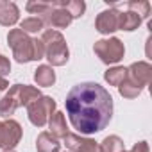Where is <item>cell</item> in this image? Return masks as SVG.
Here are the masks:
<instances>
[{
	"label": "cell",
	"mask_w": 152,
	"mask_h": 152,
	"mask_svg": "<svg viewBox=\"0 0 152 152\" xmlns=\"http://www.w3.org/2000/svg\"><path fill=\"white\" fill-rule=\"evenodd\" d=\"M18 18H20V11L15 2H7V0L0 2V25L11 27L18 22Z\"/></svg>",
	"instance_id": "7c38bea8"
},
{
	"label": "cell",
	"mask_w": 152,
	"mask_h": 152,
	"mask_svg": "<svg viewBox=\"0 0 152 152\" xmlns=\"http://www.w3.org/2000/svg\"><path fill=\"white\" fill-rule=\"evenodd\" d=\"M93 52L104 64H116L124 59L125 47L118 38H107V39L95 41Z\"/></svg>",
	"instance_id": "5b68a950"
},
{
	"label": "cell",
	"mask_w": 152,
	"mask_h": 152,
	"mask_svg": "<svg viewBox=\"0 0 152 152\" xmlns=\"http://www.w3.org/2000/svg\"><path fill=\"white\" fill-rule=\"evenodd\" d=\"M36 148H38V152H59L61 143L50 132H39L38 140H36Z\"/></svg>",
	"instance_id": "5bb4252c"
},
{
	"label": "cell",
	"mask_w": 152,
	"mask_h": 152,
	"mask_svg": "<svg viewBox=\"0 0 152 152\" xmlns=\"http://www.w3.org/2000/svg\"><path fill=\"white\" fill-rule=\"evenodd\" d=\"M63 140H64L66 148H70L72 152H100L99 143L95 140H91V138H83L79 134L68 132Z\"/></svg>",
	"instance_id": "30bf717a"
},
{
	"label": "cell",
	"mask_w": 152,
	"mask_h": 152,
	"mask_svg": "<svg viewBox=\"0 0 152 152\" xmlns=\"http://www.w3.org/2000/svg\"><path fill=\"white\" fill-rule=\"evenodd\" d=\"M124 152H148V143L147 141H138L131 150H124Z\"/></svg>",
	"instance_id": "d4e9b609"
},
{
	"label": "cell",
	"mask_w": 152,
	"mask_h": 152,
	"mask_svg": "<svg viewBox=\"0 0 152 152\" xmlns=\"http://www.w3.org/2000/svg\"><path fill=\"white\" fill-rule=\"evenodd\" d=\"M118 13L120 11L116 7L102 11L95 20V29L100 34H113L115 31H118Z\"/></svg>",
	"instance_id": "8fae6325"
},
{
	"label": "cell",
	"mask_w": 152,
	"mask_h": 152,
	"mask_svg": "<svg viewBox=\"0 0 152 152\" xmlns=\"http://www.w3.org/2000/svg\"><path fill=\"white\" fill-rule=\"evenodd\" d=\"M127 79L131 83H134L138 88H145L150 79H152V66L147 63V61H138V63H132L129 68H127Z\"/></svg>",
	"instance_id": "9c48e42d"
},
{
	"label": "cell",
	"mask_w": 152,
	"mask_h": 152,
	"mask_svg": "<svg viewBox=\"0 0 152 152\" xmlns=\"http://www.w3.org/2000/svg\"><path fill=\"white\" fill-rule=\"evenodd\" d=\"M45 25H50L54 29H66L70 23H72V16L70 13L61 6V2H50V7L48 11L39 18Z\"/></svg>",
	"instance_id": "ba28073f"
},
{
	"label": "cell",
	"mask_w": 152,
	"mask_h": 152,
	"mask_svg": "<svg viewBox=\"0 0 152 152\" xmlns=\"http://www.w3.org/2000/svg\"><path fill=\"white\" fill-rule=\"evenodd\" d=\"M41 43L45 48V57L52 66H63L68 63V57H70L68 45L64 36L59 31H54V29L45 31L41 36Z\"/></svg>",
	"instance_id": "3957f363"
},
{
	"label": "cell",
	"mask_w": 152,
	"mask_h": 152,
	"mask_svg": "<svg viewBox=\"0 0 152 152\" xmlns=\"http://www.w3.org/2000/svg\"><path fill=\"white\" fill-rule=\"evenodd\" d=\"M56 111V100L52 97H39L36 99L34 102H31L27 106V115H29V120L32 125L36 127H43L48 124L50 116L54 115Z\"/></svg>",
	"instance_id": "8992f818"
},
{
	"label": "cell",
	"mask_w": 152,
	"mask_h": 152,
	"mask_svg": "<svg viewBox=\"0 0 152 152\" xmlns=\"http://www.w3.org/2000/svg\"><path fill=\"white\" fill-rule=\"evenodd\" d=\"M34 81H36L38 86H43V88L52 86V84L56 83V73H54L52 66H48V64L38 66V70H36V73H34Z\"/></svg>",
	"instance_id": "2e32d148"
},
{
	"label": "cell",
	"mask_w": 152,
	"mask_h": 152,
	"mask_svg": "<svg viewBox=\"0 0 152 152\" xmlns=\"http://www.w3.org/2000/svg\"><path fill=\"white\" fill-rule=\"evenodd\" d=\"M118 91H120V95L124 97V99H136V97H140L141 95V88H138L134 83H131L127 77H125V81L118 86Z\"/></svg>",
	"instance_id": "44dd1931"
},
{
	"label": "cell",
	"mask_w": 152,
	"mask_h": 152,
	"mask_svg": "<svg viewBox=\"0 0 152 152\" xmlns=\"http://www.w3.org/2000/svg\"><path fill=\"white\" fill-rule=\"evenodd\" d=\"M50 7V2H29L27 4V11L32 15H38V18H41Z\"/></svg>",
	"instance_id": "603a6c76"
},
{
	"label": "cell",
	"mask_w": 152,
	"mask_h": 152,
	"mask_svg": "<svg viewBox=\"0 0 152 152\" xmlns=\"http://www.w3.org/2000/svg\"><path fill=\"white\" fill-rule=\"evenodd\" d=\"M11 72V63L6 56H0V77H6Z\"/></svg>",
	"instance_id": "cb8c5ba5"
},
{
	"label": "cell",
	"mask_w": 152,
	"mask_h": 152,
	"mask_svg": "<svg viewBox=\"0 0 152 152\" xmlns=\"http://www.w3.org/2000/svg\"><path fill=\"white\" fill-rule=\"evenodd\" d=\"M100 147V152H124V141L120 136H107L104 138V141L99 145Z\"/></svg>",
	"instance_id": "ac0fdd59"
},
{
	"label": "cell",
	"mask_w": 152,
	"mask_h": 152,
	"mask_svg": "<svg viewBox=\"0 0 152 152\" xmlns=\"http://www.w3.org/2000/svg\"><path fill=\"white\" fill-rule=\"evenodd\" d=\"M73 129L81 134H95L107 127L113 116V97L97 83L75 84L64 100Z\"/></svg>",
	"instance_id": "6da1fadb"
},
{
	"label": "cell",
	"mask_w": 152,
	"mask_h": 152,
	"mask_svg": "<svg viewBox=\"0 0 152 152\" xmlns=\"http://www.w3.org/2000/svg\"><path fill=\"white\" fill-rule=\"evenodd\" d=\"M7 88H9L7 79H6V77H0V91H4V90H7Z\"/></svg>",
	"instance_id": "484cf974"
},
{
	"label": "cell",
	"mask_w": 152,
	"mask_h": 152,
	"mask_svg": "<svg viewBox=\"0 0 152 152\" xmlns=\"http://www.w3.org/2000/svg\"><path fill=\"white\" fill-rule=\"evenodd\" d=\"M2 152H16V150H2Z\"/></svg>",
	"instance_id": "4316f807"
},
{
	"label": "cell",
	"mask_w": 152,
	"mask_h": 152,
	"mask_svg": "<svg viewBox=\"0 0 152 152\" xmlns=\"http://www.w3.org/2000/svg\"><path fill=\"white\" fill-rule=\"evenodd\" d=\"M43 27H45V23H43L38 16L25 18V20H22V23H20V31H23L25 34H34V32H39V31H43Z\"/></svg>",
	"instance_id": "ffe728a7"
},
{
	"label": "cell",
	"mask_w": 152,
	"mask_h": 152,
	"mask_svg": "<svg viewBox=\"0 0 152 152\" xmlns=\"http://www.w3.org/2000/svg\"><path fill=\"white\" fill-rule=\"evenodd\" d=\"M22 140V125L13 120L7 118L4 122H0V148L4 150H13Z\"/></svg>",
	"instance_id": "52a82bcc"
},
{
	"label": "cell",
	"mask_w": 152,
	"mask_h": 152,
	"mask_svg": "<svg viewBox=\"0 0 152 152\" xmlns=\"http://www.w3.org/2000/svg\"><path fill=\"white\" fill-rule=\"evenodd\" d=\"M125 77H127V68H124V66H113L104 73L106 83H109L111 86H116V88L125 81Z\"/></svg>",
	"instance_id": "e0dca14e"
},
{
	"label": "cell",
	"mask_w": 152,
	"mask_h": 152,
	"mask_svg": "<svg viewBox=\"0 0 152 152\" xmlns=\"http://www.w3.org/2000/svg\"><path fill=\"white\" fill-rule=\"evenodd\" d=\"M141 22H143V20H141L136 13H132V11L118 13V31H127V32L136 31Z\"/></svg>",
	"instance_id": "9a60e30c"
},
{
	"label": "cell",
	"mask_w": 152,
	"mask_h": 152,
	"mask_svg": "<svg viewBox=\"0 0 152 152\" xmlns=\"http://www.w3.org/2000/svg\"><path fill=\"white\" fill-rule=\"evenodd\" d=\"M48 129H50V134L54 138H64L68 134V127H66V120H64V115L61 111H54V115L50 116L48 120Z\"/></svg>",
	"instance_id": "4fadbf2b"
},
{
	"label": "cell",
	"mask_w": 152,
	"mask_h": 152,
	"mask_svg": "<svg viewBox=\"0 0 152 152\" xmlns=\"http://www.w3.org/2000/svg\"><path fill=\"white\" fill-rule=\"evenodd\" d=\"M61 6L70 13L72 18H79L84 15L86 11V4L83 2V0H70V2H61Z\"/></svg>",
	"instance_id": "7402d4cb"
},
{
	"label": "cell",
	"mask_w": 152,
	"mask_h": 152,
	"mask_svg": "<svg viewBox=\"0 0 152 152\" xmlns=\"http://www.w3.org/2000/svg\"><path fill=\"white\" fill-rule=\"evenodd\" d=\"M7 43L13 48V56L18 63H29L34 61V47H36V39L29 38V34H25L20 29H13L7 34Z\"/></svg>",
	"instance_id": "277c9868"
},
{
	"label": "cell",
	"mask_w": 152,
	"mask_h": 152,
	"mask_svg": "<svg viewBox=\"0 0 152 152\" xmlns=\"http://www.w3.org/2000/svg\"><path fill=\"white\" fill-rule=\"evenodd\" d=\"M127 9L136 13L141 20L148 18V15H150V4L147 0H131V2H127Z\"/></svg>",
	"instance_id": "d6986e66"
},
{
	"label": "cell",
	"mask_w": 152,
	"mask_h": 152,
	"mask_svg": "<svg viewBox=\"0 0 152 152\" xmlns=\"http://www.w3.org/2000/svg\"><path fill=\"white\" fill-rule=\"evenodd\" d=\"M39 97H41V91L38 88L29 86V84H15L0 99V116L9 118L11 115H15V111L18 107H22V106L27 107L31 102H34Z\"/></svg>",
	"instance_id": "7a4b0ae2"
}]
</instances>
